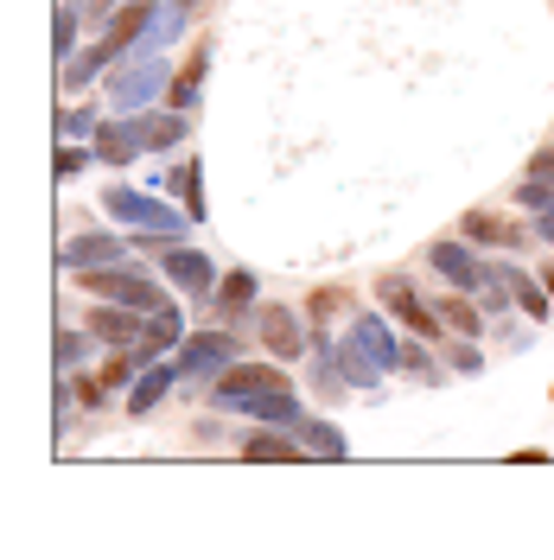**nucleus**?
Returning a JSON list of instances; mask_svg holds the SVG:
<instances>
[{
	"instance_id": "nucleus-1",
	"label": "nucleus",
	"mask_w": 554,
	"mask_h": 560,
	"mask_svg": "<svg viewBox=\"0 0 554 560\" xmlns=\"http://www.w3.org/2000/svg\"><path fill=\"white\" fill-rule=\"evenodd\" d=\"M103 293H115V300H135V306H160V293L147 287V280H128V275H103L96 280Z\"/></svg>"
},
{
	"instance_id": "nucleus-2",
	"label": "nucleus",
	"mask_w": 554,
	"mask_h": 560,
	"mask_svg": "<svg viewBox=\"0 0 554 560\" xmlns=\"http://www.w3.org/2000/svg\"><path fill=\"white\" fill-rule=\"evenodd\" d=\"M249 453L255 458H287V440H268V433H262V440H249Z\"/></svg>"
},
{
	"instance_id": "nucleus-3",
	"label": "nucleus",
	"mask_w": 554,
	"mask_h": 560,
	"mask_svg": "<svg viewBox=\"0 0 554 560\" xmlns=\"http://www.w3.org/2000/svg\"><path fill=\"white\" fill-rule=\"evenodd\" d=\"M173 280H205V268H198V255H173Z\"/></svg>"
}]
</instances>
